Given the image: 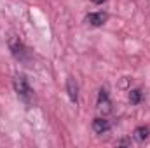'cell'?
Masks as SVG:
<instances>
[{"instance_id": "cell-3", "label": "cell", "mask_w": 150, "mask_h": 148, "mask_svg": "<svg viewBox=\"0 0 150 148\" xmlns=\"http://www.w3.org/2000/svg\"><path fill=\"white\" fill-rule=\"evenodd\" d=\"M96 105H98V110L101 111V113H110L112 111V101H110V94H108L107 87H101L98 91V101H96Z\"/></svg>"}, {"instance_id": "cell-8", "label": "cell", "mask_w": 150, "mask_h": 148, "mask_svg": "<svg viewBox=\"0 0 150 148\" xmlns=\"http://www.w3.org/2000/svg\"><path fill=\"white\" fill-rule=\"evenodd\" d=\"M142 99H143V92L140 89H131L129 91V101H131V105H140Z\"/></svg>"}, {"instance_id": "cell-6", "label": "cell", "mask_w": 150, "mask_h": 148, "mask_svg": "<svg viewBox=\"0 0 150 148\" xmlns=\"http://www.w3.org/2000/svg\"><path fill=\"white\" fill-rule=\"evenodd\" d=\"M67 92H68V98L77 103L79 101V85H77V80L74 77H68L67 78Z\"/></svg>"}, {"instance_id": "cell-5", "label": "cell", "mask_w": 150, "mask_h": 148, "mask_svg": "<svg viewBox=\"0 0 150 148\" xmlns=\"http://www.w3.org/2000/svg\"><path fill=\"white\" fill-rule=\"evenodd\" d=\"M110 122L105 118V117H96L94 120H93V131L96 132V134H105V132H108L110 131Z\"/></svg>"}, {"instance_id": "cell-9", "label": "cell", "mask_w": 150, "mask_h": 148, "mask_svg": "<svg viewBox=\"0 0 150 148\" xmlns=\"http://www.w3.org/2000/svg\"><path fill=\"white\" fill-rule=\"evenodd\" d=\"M117 147H131V138H122L117 141Z\"/></svg>"}, {"instance_id": "cell-7", "label": "cell", "mask_w": 150, "mask_h": 148, "mask_svg": "<svg viewBox=\"0 0 150 148\" xmlns=\"http://www.w3.org/2000/svg\"><path fill=\"white\" fill-rule=\"evenodd\" d=\"M149 134H150V129L147 125H138V127L133 131V138H134L138 143H143V141L149 138Z\"/></svg>"}, {"instance_id": "cell-10", "label": "cell", "mask_w": 150, "mask_h": 148, "mask_svg": "<svg viewBox=\"0 0 150 148\" xmlns=\"http://www.w3.org/2000/svg\"><path fill=\"white\" fill-rule=\"evenodd\" d=\"M91 2H93V4H96V5H100V4H103L105 0H91Z\"/></svg>"}, {"instance_id": "cell-4", "label": "cell", "mask_w": 150, "mask_h": 148, "mask_svg": "<svg viewBox=\"0 0 150 148\" xmlns=\"http://www.w3.org/2000/svg\"><path fill=\"white\" fill-rule=\"evenodd\" d=\"M107 19H108V16L103 11H100V12H89L86 16V23H89L91 26H103L107 23Z\"/></svg>"}, {"instance_id": "cell-1", "label": "cell", "mask_w": 150, "mask_h": 148, "mask_svg": "<svg viewBox=\"0 0 150 148\" xmlns=\"http://www.w3.org/2000/svg\"><path fill=\"white\" fill-rule=\"evenodd\" d=\"M12 87H14V91H16L18 98H19V99H23L26 105L32 101L33 91H32L30 82H28V78H26V75H25V73H18L14 78H12Z\"/></svg>"}, {"instance_id": "cell-2", "label": "cell", "mask_w": 150, "mask_h": 148, "mask_svg": "<svg viewBox=\"0 0 150 148\" xmlns=\"http://www.w3.org/2000/svg\"><path fill=\"white\" fill-rule=\"evenodd\" d=\"M9 49H11V54L16 59H19V61H26L28 59V49L25 47V44L18 37H12L9 40Z\"/></svg>"}]
</instances>
